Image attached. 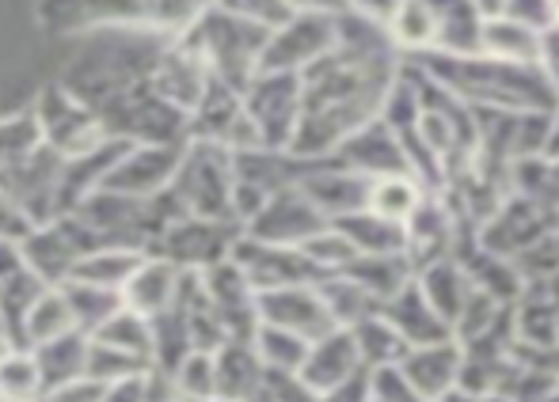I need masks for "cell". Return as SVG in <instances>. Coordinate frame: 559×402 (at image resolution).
Returning <instances> with one entry per match:
<instances>
[{
	"mask_svg": "<svg viewBox=\"0 0 559 402\" xmlns=\"http://www.w3.org/2000/svg\"><path fill=\"white\" fill-rule=\"evenodd\" d=\"M43 373L31 350H12L0 361V399L4 402H31L43 399Z\"/></svg>",
	"mask_w": 559,
	"mask_h": 402,
	"instance_id": "obj_40",
	"label": "cell"
},
{
	"mask_svg": "<svg viewBox=\"0 0 559 402\" xmlns=\"http://www.w3.org/2000/svg\"><path fill=\"white\" fill-rule=\"evenodd\" d=\"M373 399L377 402H435V399L423 395L412 380H407L400 365L373 368Z\"/></svg>",
	"mask_w": 559,
	"mask_h": 402,
	"instance_id": "obj_47",
	"label": "cell"
},
{
	"mask_svg": "<svg viewBox=\"0 0 559 402\" xmlns=\"http://www.w3.org/2000/svg\"><path fill=\"white\" fill-rule=\"evenodd\" d=\"M243 240L240 220H206V217H179L168 232L156 240L153 255L176 263L179 270L206 273L210 266L228 263L236 243Z\"/></svg>",
	"mask_w": 559,
	"mask_h": 402,
	"instance_id": "obj_10",
	"label": "cell"
},
{
	"mask_svg": "<svg viewBox=\"0 0 559 402\" xmlns=\"http://www.w3.org/2000/svg\"><path fill=\"white\" fill-rule=\"evenodd\" d=\"M404 4H407V0H350V12L366 15V20L381 23V27H392Z\"/></svg>",
	"mask_w": 559,
	"mask_h": 402,
	"instance_id": "obj_50",
	"label": "cell"
},
{
	"mask_svg": "<svg viewBox=\"0 0 559 402\" xmlns=\"http://www.w3.org/2000/svg\"><path fill=\"white\" fill-rule=\"evenodd\" d=\"M31 110H35L38 130H43V145H50L53 153H61L66 160L96 148L99 141H107V130L96 110L76 99L61 81L46 84Z\"/></svg>",
	"mask_w": 559,
	"mask_h": 402,
	"instance_id": "obj_11",
	"label": "cell"
},
{
	"mask_svg": "<svg viewBox=\"0 0 559 402\" xmlns=\"http://www.w3.org/2000/svg\"><path fill=\"white\" fill-rule=\"evenodd\" d=\"M145 402H187L179 395L176 380H171L168 373H156V368H148L145 376Z\"/></svg>",
	"mask_w": 559,
	"mask_h": 402,
	"instance_id": "obj_51",
	"label": "cell"
},
{
	"mask_svg": "<svg viewBox=\"0 0 559 402\" xmlns=\"http://www.w3.org/2000/svg\"><path fill=\"white\" fill-rule=\"evenodd\" d=\"M233 263L248 273V281L255 285V293H271V289H289V285H320L324 273L301 247H278V243H259L243 232V240L236 243Z\"/></svg>",
	"mask_w": 559,
	"mask_h": 402,
	"instance_id": "obj_13",
	"label": "cell"
},
{
	"mask_svg": "<svg viewBox=\"0 0 559 402\" xmlns=\"http://www.w3.org/2000/svg\"><path fill=\"white\" fill-rule=\"evenodd\" d=\"M243 107L263 148H294L305 107L301 73H255V81L243 88Z\"/></svg>",
	"mask_w": 559,
	"mask_h": 402,
	"instance_id": "obj_8",
	"label": "cell"
},
{
	"mask_svg": "<svg viewBox=\"0 0 559 402\" xmlns=\"http://www.w3.org/2000/svg\"><path fill=\"white\" fill-rule=\"evenodd\" d=\"M404 228H407V258L415 263V270H427V266L442 263L449 240L456 232L445 205H438L435 198H423V205L412 212V220Z\"/></svg>",
	"mask_w": 559,
	"mask_h": 402,
	"instance_id": "obj_28",
	"label": "cell"
},
{
	"mask_svg": "<svg viewBox=\"0 0 559 402\" xmlns=\"http://www.w3.org/2000/svg\"><path fill=\"white\" fill-rule=\"evenodd\" d=\"M294 12H312V15H343L350 12V0H289Z\"/></svg>",
	"mask_w": 559,
	"mask_h": 402,
	"instance_id": "obj_55",
	"label": "cell"
},
{
	"mask_svg": "<svg viewBox=\"0 0 559 402\" xmlns=\"http://www.w3.org/2000/svg\"><path fill=\"white\" fill-rule=\"evenodd\" d=\"M179 281H183V270H179L176 263L148 255L145 263H141V270L130 278V285L122 289V301H126V307H133V312L153 319V315H160L164 307L176 304Z\"/></svg>",
	"mask_w": 559,
	"mask_h": 402,
	"instance_id": "obj_27",
	"label": "cell"
},
{
	"mask_svg": "<svg viewBox=\"0 0 559 402\" xmlns=\"http://www.w3.org/2000/svg\"><path fill=\"white\" fill-rule=\"evenodd\" d=\"M423 186L415 183V171H404V175H384L373 179V191H369V209L384 220H396V224H407L412 212L423 205Z\"/></svg>",
	"mask_w": 559,
	"mask_h": 402,
	"instance_id": "obj_38",
	"label": "cell"
},
{
	"mask_svg": "<svg viewBox=\"0 0 559 402\" xmlns=\"http://www.w3.org/2000/svg\"><path fill=\"white\" fill-rule=\"evenodd\" d=\"M396 61L392 53H358L335 46L328 58L305 69V107L301 125L289 153L297 156H332L350 133L369 125L377 110L392 96Z\"/></svg>",
	"mask_w": 559,
	"mask_h": 402,
	"instance_id": "obj_1",
	"label": "cell"
},
{
	"mask_svg": "<svg viewBox=\"0 0 559 402\" xmlns=\"http://www.w3.org/2000/svg\"><path fill=\"white\" fill-rule=\"evenodd\" d=\"M187 46L199 53L210 65V73L222 76L233 88H248L259 73V61H263V50L271 42V31L259 27V23H248L240 15L225 12L222 4H214L210 12L199 15L191 31H183Z\"/></svg>",
	"mask_w": 559,
	"mask_h": 402,
	"instance_id": "obj_5",
	"label": "cell"
},
{
	"mask_svg": "<svg viewBox=\"0 0 559 402\" xmlns=\"http://www.w3.org/2000/svg\"><path fill=\"white\" fill-rule=\"evenodd\" d=\"M179 35L160 31H92L84 35V50L61 73V84L81 102H88L96 114L111 110L115 102L130 99L145 84H153V73L160 65L164 50Z\"/></svg>",
	"mask_w": 559,
	"mask_h": 402,
	"instance_id": "obj_2",
	"label": "cell"
},
{
	"mask_svg": "<svg viewBox=\"0 0 559 402\" xmlns=\"http://www.w3.org/2000/svg\"><path fill=\"white\" fill-rule=\"evenodd\" d=\"M361 368H366V361H361L358 342H354L350 327H338L328 338L312 342L309 361H305L301 376L320 391V395H328V391H335L338 383H346L350 376H358Z\"/></svg>",
	"mask_w": 559,
	"mask_h": 402,
	"instance_id": "obj_24",
	"label": "cell"
},
{
	"mask_svg": "<svg viewBox=\"0 0 559 402\" xmlns=\"http://www.w3.org/2000/svg\"><path fill=\"white\" fill-rule=\"evenodd\" d=\"M171 194L183 205L187 217L236 220V168L233 148L191 141L171 179Z\"/></svg>",
	"mask_w": 559,
	"mask_h": 402,
	"instance_id": "obj_6",
	"label": "cell"
},
{
	"mask_svg": "<svg viewBox=\"0 0 559 402\" xmlns=\"http://www.w3.org/2000/svg\"><path fill=\"white\" fill-rule=\"evenodd\" d=\"M96 251H104V240L96 235V228L84 224L76 212H66V217L50 220V224H38L23 240V263L46 285L61 289L66 281H73L76 266L88 255H96Z\"/></svg>",
	"mask_w": 559,
	"mask_h": 402,
	"instance_id": "obj_7",
	"label": "cell"
},
{
	"mask_svg": "<svg viewBox=\"0 0 559 402\" xmlns=\"http://www.w3.org/2000/svg\"><path fill=\"white\" fill-rule=\"evenodd\" d=\"M259 322H271V327L294 330V334L320 342L332 330H338L332 307H328L320 285H289V289H271V293H259Z\"/></svg>",
	"mask_w": 559,
	"mask_h": 402,
	"instance_id": "obj_15",
	"label": "cell"
},
{
	"mask_svg": "<svg viewBox=\"0 0 559 402\" xmlns=\"http://www.w3.org/2000/svg\"><path fill=\"white\" fill-rule=\"evenodd\" d=\"M210 76L214 73H210L206 61H202L183 38H171V46L164 50L160 65H156V73H153V88L168 102H176L179 110L191 114V110L199 107L202 92H206Z\"/></svg>",
	"mask_w": 559,
	"mask_h": 402,
	"instance_id": "obj_21",
	"label": "cell"
},
{
	"mask_svg": "<svg viewBox=\"0 0 559 402\" xmlns=\"http://www.w3.org/2000/svg\"><path fill=\"white\" fill-rule=\"evenodd\" d=\"M145 376H133V380L111 383V388H107V395H104V402H145Z\"/></svg>",
	"mask_w": 559,
	"mask_h": 402,
	"instance_id": "obj_53",
	"label": "cell"
},
{
	"mask_svg": "<svg viewBox=\"0 0 559 402\" xmlns=\"http://www.w3.org/2000/svg\"><path fill=\"white\" fill-rule=\"evenodd\" d=\"M148 327H153V368L156 373L171 376L194 350H199V345H194L191 315H187V304L179 301V293H176V304L164 307L160 315L148 319Z\"/></svg>",
	"mask_w": 559,
	"mask_h": 402,
	"instance_id": "obj_29",
	"label": "cell"
},
{
	"mask_svg": "<svg viewBox=\"0 0 559 402\" xmlns=\"http://www.w3.org/2000/svg\"><path fill=\"white\" fill-rule=\"evenodd\" d=\"M540 69H545L548 81L559 88V27L545 31V46H540Z\"/></svg>",
	"mask_w": 559,
	"mask_h": 402,
	"instance_id": "obj_52",
	"label": "cell"
},
{
	"mask_svg": "<svg viewBox=\"0 0 559 402\" xmlns=\"http://www.w3.org/2000/svg\"><path fill=\"white\" fill-rule=\"evenodd\" d=\"M540 46H545V31L530 27L514 15H499V20L484 23V53H491V58L540 65Z\"/></svg>",
	"mask_w": 559,
	"mask_h": 402,
	"instance_id": "obj_33",
	"label": "cell"
},
{
	"mask_svg": "<svg viewBox=\"0 0 559 402\" xmlns=\"http://www.w3.org/2000/svg\"><path fill=\"white\" fill-rule=\"evenodd\" d=\"M338 273H343V278H350V281H358L369 296H377V301L384 304L415 278V263L407 255H358L354 263H346Z\"/></svg>",
	"mask_w": 559,
	"mask_h": 402,
	"instance_id": "obj_32",
	"label": "cell"
},
{
	"mask_svg": "<svg viewBox=\"0 0 559 402\" xmlns=\"http://www.w3.org/2000/svg\"><path fill=\"white\" fill-rule=\"evenodd\" d=\"M61 293H66V301H69V312H73V319H76V330H84L88 338L96 334L107 319H111L118 307H126L122 293L104 289V285H92V281L73 278V281L61 285Z\"/></svg>",
	"mask_w": 559,
	"mask_h": 402,
	"instance_id": "obj_35",
	"label": "cell"
},
{
	"mask_svg": "<svg viewBox=\"0 0 559 402\" xmlns=\"http://www.w3.org/2000/svg\"><path fill=\"white\" fill-rule=\"evenodd\" d=\"M350 334H354V342H358V353H361V361H366V368L400 365V361L412 353L407 338L400 334V330L392 327V322L384 319L381 312L369 315V319H361V322H354Z\"/></svg>",
	"mask_w": 559,
	"mask_h": 402,
	"instance_id": "obj_34",
	"label": "cell"
},
{
	"mask_svg": "<svg viewBox=\"0 0 559 402\" xmlns=\"http://www.w3.org/2000/svg\"><path fill=\"white\" fill-rule=\"evenodd\" d=\"M301 191L317 202V209L324 212L328 220H338V217H350V212H358V209H369L373 179L358 175V171H346L332 156L317 175L305 179Z\"/></svg>",
	"mask_w": 559,
	"mask_h": 402,
	"instance_id": "obj_22",
	"label": "cell"
},
{
	"mask_svg": "<svg viewBox=\"0 0 559 402\" xmlns=\"http://www.w3.org/2000/svg\"><path fill=\"white\" fill-rule=\"evenodd\" d=\"M332 224L358 247V255H407V228L377 217L373 209H358Z\"/></svg>",
	"mask_w": 559,
	"mask_h": 402,
	"instance_id": "obj_31",
	"label": "cell"
},
{
	"mask_svg": "<svg viewBox=\"0 0 559 402\" xmlns=\"http://www.w3.org/2000/svg\"><path fill=\"white\" fill-rule=\"evenodd\" d=\"M301 251H305V255H309L312 263H317L324 273H338L346 263H354V258H358V247H354V243L346 240V235L338 232L335 224H328L324 232L312 235V240L305 243Z\"/></svg>",
	"mask_w": 559,
	"mask_h": 402,
	"instance_id": "obj_45",
	"label": "cell"
},
{
	"mask_svg": "<svg viewBox=\"0 0 559 402\" xmlns=\"http://www.w3.org/2000/svg\"><path fill=\"white\" fill-rule=\"evenodd\" d=\"M50 289L53 285H46L35 270H27V266H23L20 273H12V278L0 281V330H4L8 342H12L15 350H31L27 319H31V312H35V304L43 301Z\"/></svg>",
	"mask_w": 559,
	"mask_h": 402,
	"instance_id": "obj_26",
	"label": "cell"
},
{
	"mask_svg": "<svg viewBox=\"0 0 559 402\" xmlns=\"http://www.w3.org/2000/svg\"><path fill=\"white\" fill-rule=\"evenodd\" d=\"M217 0H38L35 15L50 35H92V31H160L183 35Z\"/></svg>",
	"mask_w": 559,
	"mask_h": 402,
	"instance_id": "obj_4",
	"label": "cell"
},
{
	"mask_svg": "<svg viewBox=\"0 0 559 402\" xmlns=\"http://www.w3.org/2000/svg\"><path fill=\"white\" fill-rule=\"evenodd\" d=\"M442 402H510V399L495 395V391H464V388H456V391H449Z\"/></svg>",
	"mask_w": 559,
	"mask_h": 402,
	"instance_id": "obj_56",
	"label": "cell"
},
{
	"mask_svg": "<svg viewBox=\"0 0 559 402\" xmlns=\"http://www.w3.org/2000/svg\"><path fill=\"white\" fill-rule=\"evenodd\" d=\"M332 220L317 209V202L301 191V186H289V191H278L266 198L263 209L243 224V232L259 243H278V247H305L317 232Z\"/></svg>",
	"mask_w": 559,
	"mask_h": 402,
	"instance_id": "obj_14",
	"label": "cell"
},
{
	"mask_svg": "<svg viewBox=\"0 0 559 402\" xmlns=\"http://www.w3.org/2000/svg\"><path fill=\"white\" fill-rule=\"evenodd\" d=\"M176 380L179 395L187 402H202V399H214L217 395V365H214V353L206 350H194L183 365L171 373Z\"/></svg>",
	"mask_w": 559,
	"mask_h": 402,
	"instance_id": "obj_44",
	"label": "cell"
},
{
	"mask_svg": "<svg viewBox=\"0 0 559 402\" xmlns=\"http://www.w3.org/2000/svg\"><path fill=\"white\" fill-rule=\"evenodd\" d=\"M202 285H206V296L214 304L217 319L225 322L228 338H255L259 330V293L248 281V273L228 258V263H217L202 273Z\"/></svg>",
	"mask_w": 559,
	"mask_h": 402,
	"instance_id": "obj_17",
	"label": "cell"
},
{
	"mask_svg": "<svg viewBox=\"0 0 559 402\" xmlns=\"http://www.w3.org/2000/svg\"><path fill=\"white\" fill-rule=\"evenodd\" d=\"M187 145H130V153L118 160V168L111 171L104 191L133 194V198H156L176 179Z\"/></svg>",
	"mask_w": 559,
	"mask_h": 402,
	"instance_id": "obj_16",
	"label": "cell"
},
{
	"mask_svg": "<svg viewBox=\"0 0 559 402\" xmlns=\"http://www.w3.org/2000/svg\"><path fill=\"white\" fill-rule=\"evenodd\" d=\"M92 338H96V342L115 345V350L133 353V357H141V361L153 365V327H148V315L133 312V307H118V312Z\"/></svg>",
	"mask_w": 559,
	"mask_h": 402,
	"instance_id": "obj_39",
	"label": "cell"
},
{
	"mask_svg": "<svg viewBox=\"0 0 559 402\" xmlns=\"http://www.w3.org/2000/svg\"><path fill=\"white\" fill-rule=\"evenodd\" d=\"M202 402H228V399H217V395H214V399H202Z\"/></svg>",
	"mask_w": 559,
	"mask_h": 402,
	"instance_id": "obj_59",
	"label": "cell"
},
{
	"mask_svg": "<svg viewBox=\"0 0 559 402\" xmlns=\"http://www.w3.org/2000/svg\"><path fill=\"white\" fill-rule=\"evenodd\" d=\"M251 342H255L266 373H301L305 361H309V350H312L309 338L294 334V330L271 327V322H259Z\"/></svg>",
	"mask_w": 559,
	"mask_h": 402,
	"instance_id": "obj_37",
	"label": "cell"
},
{
	"mask_svg": "<svg viewBox=\"0 0 559 402\" xmlns=\"http://www.w3.org/2000/svg\"><path fill=\"white\" fill-rule=\"evenodd\" d=\"M12 350H15V345L8 342V334H4V330H0V361H4V357H8V353H12Z\"/></svg>",
	"mask_w": 559,
	"mask_h": 402,
	"instance_id": "obj_58",
	"label": "cell"
},
{
	"mask_svg": "<svg viewBox=\"0 0 559 402\" xmlns=\"http://www.w3.org/2000/svg\"><path fill=\"white\" fill-rule=\"evenodd\" d=\"M148 368H153L148 361H141V357H133V353L115 350V345L96 342V338H92L88 368H84V376H88V380H96V383H104V388H111V383L133 380V376H145Z\"/></svg>",
	"mask_w": 559,
	"mask_h": 402,
	"instance_id": "obj_41",
	"label": "cell"
},
{
	"mask_svg": "<svg viewBox=\"0 0 559 402\" xmlns=\"http://www.w3.org/2000/svg\"><path fill=\"white\" fill-rule=\"evenodd\" d=\"M404 376L423 391L427 399L442 402L449 391L461 388V373H464V353L456 345V338L435 345H415L404 361H400Z\"/></svg>",
	"mask_w": 559,
	"mask_h": 402,
	"instance_id": "obj_23",
	"label": "cell"
},
{
	"mask_svg": "<svg viewBox=\"0 0 559 402\" xmlns=\"http://www.w3.org/2000/svg\"><path fill=\"white\" fill-rule=\"evenodd\" d=\"M472 4L479 8V15H484V20H499V15H507L510 0H472Z\"/></svg>",
	"mask_w": 559,
	"mask_h": 402,
	"instance_id": "obj_57",
	"label": "cell"
},
{
	"mask_svg": "<svg viewBox=\"0 0 559 402\" xmlns=\"http://www.w3.org/2000/svg\"><path fill=\"white\" fill-rule=\"evenodd\" d=\"M130 153V141L107 137L96 148L81 156H69L66 160V175H61V217L73 212L84 198H92L96 191H104L111 171L118 168V160Z\"/></svg>",
	"mask_w": 559,
	"mask_h": 402,
	"instance_id": "obj_20",
	"label": "cell"
},
{
	"mask_svg": "<svg viewBox=\"0 0 559 402\" xmlns=\"http://www.w3.org/2000/svg\"><path fill=\"white\" fill-rule=\"evenodd\" d=\"M332 156L346 171H358V175H366V179H384V175H404V171H412L396 130H392L384 118H373V122L361 125L358 133H350Z\"/></svg>",
	"mask_w": 559,
	"mask_h": 402,
	"instance_id": "obj_18",
	"label": "cell"
},
{
	"mask_svg": "<svg viewBox=\"0 0 559 402\" xmlns=\"http://www.w3.org/2000/svg\"><path fill=\"white\" fill-rule=\"evenodd\" d=\"M31 232H35V224L27 220V212L0 191V240H20L23 243Z\"/></svg>",
	"mask_w": 559,
	"mask_h": 402,
	"instance_id": "obj_49",
	"label": "cell"
},
{
	"mask_svg": "<svg viewBox=\"0 0 559 402\" xmlns=\"http://www.w3.org/2000/svg\"><path fill=\"white\" fill-rule=\"evenodd\" d=\"M338 46V15L297 12L289 23L271 31V42L259 61V73H305Z\"/></svg>",
	"mask_w": 559,
	"mask_h": 402,
	"instance_id": "obj_12",
	"label": "cell"
},
{
	"mask_svg": "<svg viewBox=\"0 0 559 402\" xmlns=\"http://www.w3.org/2000/svg\"><path fill=\"white\" fill-rule=\"evenodd\" d=\"M104 395H107L104 383L81 376V380H69V383H61V388L46 391L43 402H104Z\"/></svg>",
	"mask_w": 559,
	"mask_h": 402,
	"instance_id": "obj_48",
	"label": "cell"
},
{
	"mask_svg": "<svg viewBox=\"0 0 559 402\" xmlns=\"http://www.w3.org/2000/svg\"><path fill=\"white\" fill-rule=\"evenodd\" d=\"M217 365V399L248 402L266 383V365L259 357L255 342L248 338H228L222 350L214 353Z\"/></svg>",
	"mask_w": 559,
	"mask_h": 402,
	"instance_id": "obj_25",
	"label": "cell"
},
{
	"mask_svg": "<svg viewBox=\"0 0 559 402\" xmlns=\"http://www.w3.org/2000/svg\"><path fill=\"white\" fill-rule=\"evenodd\" d=\"M69 330H76V319H73V312H69L66 293H61V289H50V293L35 304V312H31V319H27L31 350L43 345V342H53V338H61V334H69Z\"/></svg>",
	"mask_w": 559,
	"mask_h": 402,
	"instance_id": "obj_42",
	"label": "cell"
},
{
	"mask_svg": "<svg viewBox=\"0 0 559 402\" xmlns=\"http://www.w3.org/2000/svg\"><path fill=\"white\" fill-rule=\"evenodd\" d=\"M217 4L225 8V12L240 15V20L248 23H259V27L266 31H278L282 23L294 20V8H289V0H217Z\"/></svg>",
	"mask_w": 559,
	"mask_h": 402,
	"instance_id": "obj_46",
	"label": "cell"
},
{
	"mask_svg": "<svg viewBox=\"0 0 559 402\" xmlns=\"http://www.w3.org/2000/svg\"><path fill=\"white\" fill-rule=\"evenodd\" d=\"M415 65L427 76H438L442 88L472 107L510 110V114H559V88L540 65L502 61L491 53H464V58L423 53Z\"/></svg>",
	"mask_w": 559,
	"mask_h": 402,
	"instance_id": "obj_3",
	"label": "cell"
},
{
	"mask_svg": "<svg viewBox=\"0 0 559 402\" xmlns=\"http://www.w3.org/2000/svg\"><path fill=\"white\" fill-rule=\"evenodd\" d=\"M38 145H43V130H38L35 110H20V114L0 118V171L8 163L23 160L27 153H35Z\"/></svg>",
	"mask_w": 559,
	"mask_h": 402,
	"instance_id": "obj_43",
	"label": "cell"
},
{
	"mask_svg": "<svg viewBox=\"0 0 559 402\" xmlns=\"http://www.w3.org/2000/svg\"><path fill=\"white\" fill-rule=\"evenodd\" d=\"M88 350H92V338L84 330H69V334L53 338V342L35 345L31 353H35L38 373H43V388L53 391L69 380H81L84 368H88Z\"/></svg>",
	"mask_w": 559,
	"mask_h": 402,
	"instance_id": "obj_30",
	"label": "cell"
},
{
	"mask_svg": "<svg viewBox=\"0 0 559 402\" xmlns=\"http://www.w3.org/2000/svg\"><path fill=\"white\" fill-rule=\"evenodd\" d=\"M0 402H4V399H0Z\"/></svg>",
	"mask_w": 559,
	"mask_h": 402,
	"instance_id": "obj_61",
	"label": "cell"
},
{
	"mask_svg": "<svg viewBox=\"0 0 559 402\" xmlns=\"http://www.w3.org/2000/svg\"><path fill=\"white\" fill-rule=\"evenodd\" d=\"M381 315L407 338L412 350L415 345H435V342H449V338H456L453 322H449L445 315L430 304V296L423 293L419 278H412L396 296H392V301H384Z\"/></svg>",
	"mask_w": 559,
	"mask_h": 402,
	"instance_id": "obj_19",
	"label": "cell"
},
{
	"mask_svg": "<svg viewBox=\"0 0 559 402\" xmlns=\"http://www.w3.org/2000/svg\"><path fill=\"white\" fill-rule=\"evenodd\" d=\"M31 402H43V399H31Z\"/></svg>",
	"mask_w": 559,
	"mask_h": 402,
	"instance_id": "obj_60",
	"label": "cell"
},
{
	"mask_svg": "<svg viewBox=\"0 0 559 402\" xmlns=\"http://www.w3.org/2000/svg\"><path fill=\"white\" fill-rule=\"evenodd\" d=\"M145 251H126V247H104L96 251V255H88L81 266H76L73 278L76 281H92V285H104V289H115V293H122L126 285H130V278L141 270V263H145Z\"/></svg>",
	"mask_w": 559,
	"mask_h": 402,
	"instance_id": "obj_36",
	"label": "cell"
},
{
	"mask_svg": "<svg viewBox=\"0 0 559 402\" xmlns=\"http://www.w3.org/2000/svg\"><path fill=\"white\" fill-rule=\"evenodd\" d=\"M23 243L20 240H0V281L12 278V273L23 270Z\"/></svg>",
	"mask_w": 559,
	"mask_h": 402,
	"instance_id": "obj_54",
	"label": "cell"
},
{
	"mask_svg": "<svg viewBox=\"0 0 559 402\" xmlns=\"http://www.w3.org/2000/svg\"><path fill=\"white\" fill-rule=\"evenodd\" d=\"M61 175H66V156L53 153L50 145H38L35 153L0 171V191L38 228L61 217Z\"/></svg>",
	"mask_w": 559,
	"mask_h": 402,
	"instance_id": "obj_9",
	"label": "cell"
}]
</instances>
